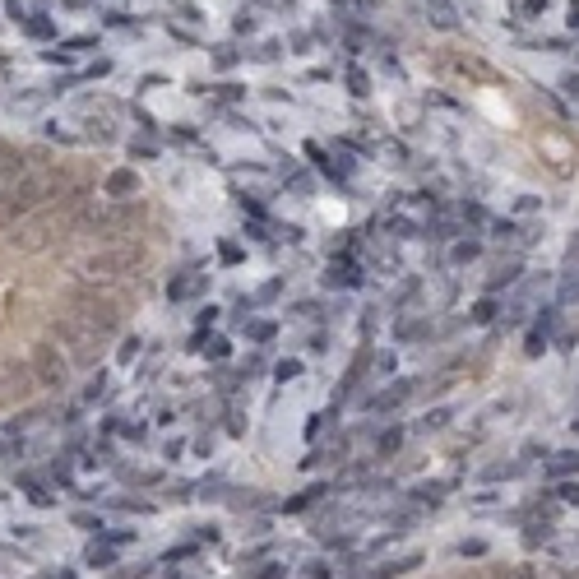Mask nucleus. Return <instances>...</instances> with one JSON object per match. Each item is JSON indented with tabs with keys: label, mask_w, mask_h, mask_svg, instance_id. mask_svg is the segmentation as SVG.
<instances>
[{
	"label": "nucleus",
	"mask_w": 579,
	"mask_h": 579,
	"mask_svg": "<svg viewBox=\"0 0 579 579\" xmlns=\"http://www.w3.org/2000/svg\"><path fill=\"white\" fill-rule=\"evenodd\" d=\"M33 371H37V385L46 389H61L70 380V362L61 357V348H51V343H37L33 348Z\"/></svg>",
	"instance_id": "nucleus-1"
},
{
	"label": "nucleus",
	"mask_w": 579,
	"mask_h": 579,
	"mask_svg": "<svg viewBox=\"0 0 579 579\" xmlns=\"http://www.w3.org/2000/svg\"><path fill=\"white\" fill-rule=\"evenodd\" d=\"M56 338L75 348V357H79V362H93V343H98V334H93L89 324H75V320H56Z\"/></svg>",
	"instance_id": "nucleus-2"
},
{
	"label": "nucleus",
	"mask_w": 579,
	"mask_h": 579,
	"mask_svg": "<svg viewBox=\"0 0 579 579\" xmlns=\"http://www.w3.org/2000/svg\"><path fill=\"white\" fill-rule=\"evenodd\" d=\"M75 320H79V324H89L98 338H111V334H116V315H111V306L89 302V306H79V311H75Z\"/></svg>",
	"instance_id": "nucleus-3"
},
{
	"label": "nucleus",
	"mask_w": 579,
	"mask_h": 579,
	"mask_svg": "<svg viewBox=\"0 0 579 579\" xmlns=\"http://www.w3.org/2000/svg\"><path fill=\"white\" fill-rule=\"evenodd\" d=\"M199 288H204V278H172L167 297H172V302H185V297H195Z\"/></svg>",
	"instance_id": "nucleus-4"
},
{
	"label": "nucleus",
	"mask_w": 579,
	"mask_h": 579,
	"mask_svg": "<svg viewBox=\"0 0 579 579\" xmlns=\"http://www.w3.org/2000/svg\"><path fill=\"white\" fill-rule=\"evenodd\" d=\"M24 33L37 37V42H46V37H56V24H51L46 15H33V19H24Z\"/></svg>",
	"instance_id": "nucleus-5"
},
{
	"label": "nucleus",
	"mask_w": 579,
	"mask_h": 579,
	"mask_svg": "<svg viewBox=\"0 0 579 579\" xmlns=\"http://www.w3.org/2000/svg\"><path fill=\"white\" fill-rule=\"evenodd\" d=\"M130 190H139L135 172H111L107 176V195H130Z\"/></svg>",
	"instance_id": "nucleus-6"
},
{
	"label": "nucleus",
	"mask_w": 579,
	"mask_h": 579,
	"mask_svg": "<svg viewBox=\"0 0 579 579\" xmlns=\"http://www.w3.org/2000/svg\"><path fill=\"white\" fill-rule=\"evenodd\" d=\"M89 565H116V551L107 547V537H102V542H93V547H89Z\"/></svg>",
	"instance_id": "nucleus-7"
},
{
	"label": "nucleus",
	"mask_w": 579,
	"mask_h": 579,
	"mask_svg": "<svg viewBox=\"0 0 579 579\" xmlns=\"http://www.w3.org/2000/svg\"><path fill=\"white\" fill-rule=\"evenodd\" d=\"M403 398H408V385H398V389H385L380 398H371V408H398Z\"/></svg>",
	"instance_id": "nucleus-8"
},
{
	"label": "nucleus",
	"mask_w": 579,
	"mask_h": 579,
	"mask_svg": "<svg viewBox=\"0 0 579 579\" xmlns=\"http://www.w3.org/2000/svg\"><path fill=\"white\" fill-rule=\"evenodd\" d=\"M19 482H24V491H28V501H33V505H51V496H46L42 482H33V477H19Z\"/></svg>",
	"instance_id": "nucleus-9"
},
{
	"label": "nucleus",
	"mask_w": 579,
	"mask_h": 579,
	"mask_svg": "<svg viewBox=\"0 0 579 579\" xmlns=\"http://www.w3.org/2000/svg\"><path fill=\"white\" fill-rule=\"evenodd\" d=\"M348 93H357V98H366V93H371V79H366V70H348Z\"/></svg>",
	"instance_id": "nucleus-10"
},
{
	"label": "nucleus",
	"mask_w": 579,
	"mask_h": 579,
	"mask_svg": "<svg viewBox=\"0 0 579 579\" xmlns=\"http://www.w3.org/2000/svg\"><path fill=\"white\" fill-rule=\"evenodd\" d=\"M329 422H334V412H315V417H311V427H306V436L315 441L320 431H329Z\"/></svg>",
	"instance_id": "nucleus-11"
},
{
	"label": "nucleus",
	"mask_w": 579,
	"mask_h": 579,
	"mask_svg": "<svg viewBox=\"0 0 579 579\" xmlns=\"http://www.w3.org/2000/svg\"><path fill=\"white\" fill-rule=\"evenodd\" d=\"M274 376H278V380H297V376H302V362H278Z\"/></svg>",
	"instance_id": "nucleus-12"
},
{
	"label": "nucleus",
	"mask_w": 579,
	"mask_h": 579,
	"mask_svg": "<svg viewBox=\"0 0 579 579\" xmlns=\"http://www.w3.org/2000/svg\"><path fill=\"white\" fill-rule=\"evenodd\" d=\"M250 338H255V343H269V338H274V324H269V320L250 324Z\"/></svg>",
	"instance_id": "nucleus-13"
},
{
	"label": "nucleus",
	"mask_w": 579,
	"mask_h": 579,
	"mask_svg": "<svg viewBox=\"0 0 579 579\" xmlns=\"http://www.w3.org/2000/svg\"><path fill=\"white\" fill-rule=\"evenodd\" d=\"M121 436H125V441H144V436H149V427H144V422H125Z\"/></svg>",
	"instance_id": "nucleus-14"
},
{
	"label": "nucleus",
	"mask_w": 579,
	"mask_h": 579,
	"mask_svg": "<svg viewBox=\"0 0 579 579\" xmlns=\"http://www.w3.org/2000/svg\"><path fill=\"white\" fill-rule=\"evenodd\" d=\"M570 468H579V454H556L551 472H570Z\"/></svg>",
	"instance_id": "nucleus-15"
},
{
	"label": "nucleus",
	"mask_w": 579,
	"mask_h": 579,
	"mask_svg": "<svg viewBox=\"0 0 579 579\" xmlns=\"http://www.w3.org/2000/svg\"><path fill=\"white\" fill-rule=\"evenodd\" d=\"M491 315H496V306H491V302H477V306H472V320H477V324H487Z\"/></svg>",
	"instance_id": "nucleus-16"
},
{
	"label": "nucleus",
	"mask_w": 579,
	"mask_h": 579,
	"mask_svg": "<svg viewBox=\"0 0 579 579\" xmlns=\"http://www.w3.org/2000/svg\"><path fill=\"white\" fill-rule=\"evenodd\" d=\"M214 61H218V70H228V65H237V51H232V46H218Z\"/></svg>",
	"instance_id": "nucleus-17"
},
{
	"label": "nucleus",
	"mask_w": 579,
	"mask_h": 579,
	"mask_svg": "<svg viewBox=\"0 0 579 579\" xmlns=\"http://www.w3.org/2000/svg\"><path fill=\"white\" fill-rule=\"evenodd\" d=\"M445 422H450V412H427V417H422V427H427V431H436V427H445Z\"/></svg>",
	"instance_id": "nucleus-18"
},
{
	"label": "nucleus",
	"mask_w": 579,
	"mask_h": 579,
	"mask_svg": "<svg viewBox=\"0 0 579 579\" xmlns=\"http://www.w3.org/2000/svg\"><path fill=\"white\" fill-rule=\"evenodd\" d=\"M472 255H477V241H459L454 246V259H459V264H463V259H472Z\"/></svg>",
	"instance_id": "nucleus-19"
},
{
	"label": "nucleus",
	"mask_w": 579,
	"mask_h": 579,
	"mask_svg": "<svg viewBox=\"0 0 579 579\" xmlns=\"http://www.w3.org/2000/svg\"><path fill=\"white\" fill-rule=\"evenodd\" d=\"M278 51H283V46H278V42H264V46H259V51H255V61H278Z\"/></svg>",
	"instance_id": "nucleus-20"
},
{
	"label": "nucleus",
	"mask_w": 579,
	"mask_h": 579,
	"mask_svg": "<svg viewBox=\"0 0 579 579\" xmlns=\"http://www.w3.org/2000/svg\"><path fill=\"white\" fill-rule=\"evenodd\" d=\"M199 352H209V357L223 362V357H228V343H223V338H209V348H199Z\"/></svg>",
	"instance_id": "nucleus-21"
},
{
	"label": "nucleus",
	"mask_w": 579,
	"mask_h": 579,
	"mask_svg": "<svg viewBox=\"0 0 579 579\" xmlns=\"http://www.w3.org/2000/svg\"><path fill=\"white\" fill-rule=\"evenodd\" d=\"M218 255L228 259V264H237V259H241V246H232V241H223V246H218Z\"/></svg>",
	"instance_id": "nucleus-22"
},
{
	"label": "nucleus",
	"mask_w": 579,
	"mask_h": 579,
	"mask_svg": "<svg viewBox=\"0 0 579 579\" xmlns=\"http://www.w3.org/2000/svg\"><path fill=\"white\" fill-rule=\"evenodd\" d=\"M398 441H403V431H385V436H380V450L389 454V450H398Z\"/></svg>",
	"instance_id": "nucleus-23"
},
{
	"label": "nucleus",
	"mask_w": 579,
	"mask_h": 579,
	"mask_svg": "<svg viewBox=\"0 0 579 579\" xmlns=\"http://www.w3.org/2000/svg\"><path fill=\"white\" fill-rule=\"evenodd\" d=\"M218 98H228V102H237V98H241V84H218Z\"/></svg>",
	"instance_id": "nucleus-24"
},
{
	"label": "nucleus",
	"mask_w": 579,
	"mask_h": 579,
	"mask_svg": "<svg viewBox=\"0 0 579 579\" xmlns=\"http://www.w3.org/2000/svg\"><path fill=\"white\" fill-rule=\"evenodd\" d=\"M135 352H139V338H125V343H121V362H135Z\"/></svg>",
	"instance_id": "nucleus-25"
},
{
	"label": "nucleus",
	"mask_w": 579,
	"mask_h": 579,
	"mask_svg": "<svg viewBox=\"0 0 579 579\" xmlns=\"http://www.w3.org/2000/svg\"><path fill=\"white\" fill-rule=\"evenodd\" d=\"M237 33H255V19H250V15H237Z\"/></svg>",
	"instance_id": "nucleus-26"
},
{
	"label": "nucleus",
	"mask_w": 579,
	"mask_h": 579,
	"mask_svg": "<svg viewBox=\"0 0 579 579\" xmlns=\"http://www.w3.org/2000/svg\"><path fill=\"white\" fill-rule=\"evenodd\" d=\"M565 89H570V93L579 98V75H570V79H565Z\"/></svg>",
	"instance_id": "nucleus-27"
}]
</instances>
